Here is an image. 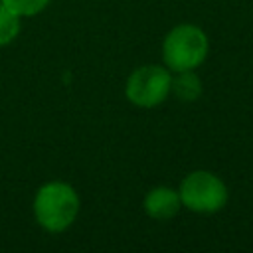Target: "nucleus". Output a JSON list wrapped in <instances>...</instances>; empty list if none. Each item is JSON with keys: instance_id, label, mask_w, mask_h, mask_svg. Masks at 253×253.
<instances>
[{"instance_id": "nucleus-1", "label": "nucleus", "mask_w": 253, "mask_h": 253, "mask_svg": "<svg viewBox=\"0 0 253 253\" xmlns=\"http://www.w3.org/2000/svg\"><path fill=\"white\" fill-rule=\"evenodd\" d=\"M32 208L40 227L51 233H61L79 213V196L71 184L53 180L38 188Z\"/></svg>"}, {"instance_id": "nucleus-2", "label": "nucleus", "mask_w": 253, "mask_h": 253, "mask_svg": "<svg viewBox=\"0 0 253 253\" xmlns=\"http://www.w3.org/2000/svg\"><path fill=\"white\" fill-rule=\"evenodd\" d=\"M210 42L200 26L178 24L162 42V61L170 71H192L208 57Z\"/></svg>"}, {"instance_id": "nucleus-3", "label": "nucleus", "mask_w": 253, "mask_h": 253, "mask_svg": "<svg viewBox=\"0 0 253 253\" xmlns=\"http://www.w3.org/2000/svg\"><path fill=\"white\" fill-rule=\"evenodd\" d=\"M182 206L196 213H215L223 210L229 200L225 182L210 170L190 172L178 188Z\"/></svg>"}, {"instance_id": "nucleus-4", "label": "nucleus", "mask_w": 253, "mask_h": 253, "mask_svg": "<svg viewBox=\"0 0 253 253\" xmlns=\"http://www.w3.org/2000/svg\"><path fill=\"white\" fill-rule=\"evenodd\" d=\"M172 75L166 65H142L128 75L125 95L132 105L152 109L168 99Z\"/></svg>"}, {"instance_id": "nucleus-5", "label": "nucleus", "mask_w": 253, "mask_h": 253, "mask_svg": "<svg viewBox=\"0 0 253 253\" xmlns=\"http://www.w3.org/2000/svg\"><path fill=\"white\" fill-rule=\"evenodd\" d=\"M142 208H144L146 215H150L152 219L166 221L180 211L182 200H180L178 190H174L170 186H156L144 196Z\"/></svg>"}, {"instance_id": "nucleus-6", "label": "nucleus", "mask_w": 253, "mask_h": 253, "mask_svg": "<svg viewBox=\"0 0 253 253\" xmlns=\"http://www.w3.org/2000/svg\"><path fill=\"white\" fill-rule=\"evenodd\" d=\"M170 93H174L180 101H194L202 95V83L200 77L192 71H178L176 77H172Z\"/></svg>"}, {"instance_id": "nucleus-7", "label": "nucleus", "mask_w": 253, "mask_h": 253, "mask_svg": "<svg viewBox=\"0 0 253 253\" xmlns=\"http://www.w3.org/2000/svg\"><path fill=\"white\" fill-rule=\"evenodd\" d=\"M20 20L22 18L18 14H14L10 8L0 4V47L16 40V36L20 34V24H22Z\"/></svg>"}, {"instance_id": "nucleus-8", "label": "nucleus", "mask_w": 253, "mask_h": 253, "mask_svg": "<svg viewBox=\"0 0 253 253\" xmlns=\"http://www.w3.org/2000/svg\"><path fill=\"white\" fill-rule=\"evenodd\" d=\"M2 4L10 8L14 14H18L20 18H28V16L40 14L49 4V0H2Z\"/></svg>"}, {"instance_id": "nucleus-9", "label": "nucleus", "mask_w": 253, "mask_h": 253, "mask_svg": "<svg viewBox=\"0 0 253 253\" xmlns=\"http://www.w3.org/2000/svg\"><path fill=\"white\" fill-rule=\"evenodd\" d=\"M0 4H2V0H0Z\"/></svg>"}]
</instances>
